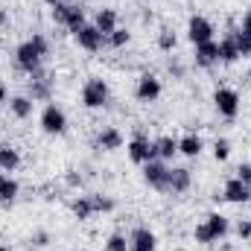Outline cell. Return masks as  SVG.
Instances as JSON below:
<instances>
[{
	"mask_svg": "<svg viewBox=\"0 0 251 251\" xmlns=\"http://www.w3.org/2000/svg\"><path fill=\"white\" fill-rule=\"evenodd\" d=\"M94 26L108 38V35L120 26V12H117L114 6H102V9H97V15H94Z\"/></svg>",
	"mask_w": 251,
	"mask_h": 251,
	"instance_id": "ac0fdd59",
	"label": "cell"
},
{
	"mask_svg": "<svg viewBox=\"0 0 251 251\" xmlns=\"http://www.w3.org/2000/svg\"><path fill=\"white\" fill-rule=\"evenodd\" d=\"M79 102L88 111L108 108V102H111V85L102 76H88L85 85H82V91H79Z\"/></svg>",
	"mask_w": 251,
	"mask_h": 251,
	"instance_id": "277c9868",
	"label": "cell"
},
{
	"mask_svg": "<svg viewBox=\"0 0 251 251\" xmlns=\"http://www.w3.org/2000/svg\"><path fill=\"white\" fill-rule=\"evenodd\" d=\"M187 41L193 47L216 41V26H213V21L207 15H190L187 18Z\"/></svg>",
	"mask_w": 251,
	"mask_h": 251,
	"instance_id": "30bf717a",
	"label": "cell"
},
{
	"mask_svg": "<svg viewBox=\"0 0 251 251\" xmlns=\"http://www.w3.org/2000/svg\"><path fill=\"white\" fill-rule=\"evenodd\" d=\"M105 44H108L111 50H123V47H128V44H131V32H128L126 26H117V29L105 38Z\"/></svg>",
	"mask_w": 251,
	"mask_h": 251,
	"instance_id": "f1b7e54d",
	"label": "cell"
},
{
	"mask_svg": "<svg viewBox=\"0 0 251 251\" xmlns=\"http://www.w3.org/2000/svg\"><path fill=\"white\" fill-rule=\"evenodd\" d=\"M228 234H231V216H225L219 210H210L193 228V243L196 246H216V243H225Z\"/></svg>",
	"mask_w": 251,
	"mask_h": 251,
	"instance_id": "7a4b0ae2",
	"label": "cell"
},
{
	"mask_svg": "<svg viewBox=\"0 0 251 251\" xmlns=\"http://www.w3.org/2000/svg\"><path fill=\"white\" fill-rule=\"evenodd\" d=\"M173 251H187V249H173Z\"/></svg>",
	"mask_w": 251,
	"mask_h": 251,
	"instance_id": "ee69618b",
	"label": "cell"
},
{
	"mask_svg": "<svg viewBox=\"0 0 251 251\" xmlns=\"http://www.w3.org/2000/svg\"><path fill=\"white\" fill-rule=\"evenodd\" d=\"M231 231L237 234V240H240V243H249V240H251V219L246 216V219L231 222Z\"/></svg>",
	"mask_w": 251,
	"mask_h": 251,
	"instance_id": "1f68e13d",
	"label": "cell"
},
{
	"mask_svg": "<svg viewBox=\"0 0 251 251\" xmlns=\"http://www.w3.org/2000/svg\"><path fill=\"white\" fill-rule=\"evenodd\" d=\"M152 143H155V158L158 161L170 164L178 155V137H173V134H158V137H152Z\"/></svg>",
	"mask_w": 251,
	"mask_h": 251,
	"instance_id": "44dd1931",
	"label": "cell"
},
{
	"mask_svg": "<svg viewBox=\"0 0 251 251\" xmlns=\"http://www.w3.org/2000/svg\"><path fill=\"white\" fill-rule=\"evenodd\" d=\"M64 184H67L70 190H79L82 184H85V176H82L79 170H67V173H64Z\"/></svg>",
	"mask_w": 251,
	"mask_h": 251,
	"instance_id": "e575fe53",
	"label": "cell"
},
{
	"mask_svg": "<svg viewBox=\"0 0 251 251\" xmlns=\"http://www.w3.org/2000/svg\"><path fill=\"white\" fill-rule=\"evenodd\" d=\"M240 62V50H237V41H234V26L219 38V64H234Z\"/></svg>",
	"mask_w": 251,
	"mask_h": 251,
	"instance_id": "cb8c5ba5",
	"label": "cell"
},
{
	"mask_svg": "<svg viewBox=\"0 0 251 251\" xmlns=\"http://www.w3.org/2000/svg\"><path fill=\"white\" fill-rule=\"evenodd\" d=\"M73 41H76V47L85 50V53H100L102 47H108V44H105V35H102L94 24L79 26V29L73 32Z\"/></svg>",
	"mask_w": 251,
	"mask_h": 251,
	"instance_id": "7c38bea8",
	"label": "cell"
},
{
	"mask_svg": "<svg viewBox=\"0 0 251 251\" xmlns=\"http://www.w3.org/2000/svg\"><path fill=\"white\" fill-rule=\"evenodd\" d=\"M210 102H213V108H216V114H219L222 120H237V114H240V108H243L240 91L231 88V85H219V88L213 91Z\"/></svg>",
	"mask_w": 251,
	"mask_h": 251,
	"instance_id": "5b68a950",
	"label": "cell"
},
{
	"mask_svg": "<svg viewBox=\"0 0 251 251\" xmlns=\"http://www.w3.org/2000/svg\"><path fill=\"white\" fill-rule=\"evenodd\" d=\"M152 18H155L152 12H143V15H140V21H143V24H152Z\"/></svg>",
	"mask_w": 251,
	"mask_h": 251,
	"instance_id": "ab89813d",
	"label": "cell"
},
{
	"mask_svg": "<svg viewBox=\"0 0 251 251\" xmlns=\"http://www.w3.org/2000/svg\"><path fill=\"white\" fill-rule=\"evenodd\" d=\"M38 126H41L44 134L62 137L64 131H67V114H64V108L56 105V102H47V105L41 108V114H38Z\"/></svg>",
	"mask_w": 251,
	"mask_h": 251,
	"instance_id": "52a82bcc",
	"label": "cell"
},
{
	"mask_svg": "<svg viewBox=\"0 0 251 251\" xmlns=\"http://www.w3.org/2000/svg\"><path fill=\"white\" fill-rule=\"evenodd\" d=\"M44 3H47V6L53 9V6H56V3H62V0H44Z\"/></svg>",
	"mask_w": 251,
	"mask_h": 251,
	"instance_id": "60d3db41",
	"label": "cell"
},
{
	"mask_svg": "<svg viewBox=\"0 0 251 251\" xmlns=\"http://www.w3.org/2000/svg\"><path fill=\"white\" fill-rule=\"evenodd\" d=\"M21 196V181L12 176V173H0V204L3 207H12Z\"/></svg>",
	"mask_w": 251,
	"mask_h": 251,
	"instance_id": "ffe728a7",
	"label": "cell"
},
{
	"mask_svg": "<svg viewBox=\"0 0 251 251\" xmlns=\"http://www.w3.org/2000/svg\"><path fill=\"white\" fill-rule=\"evenodd\" d=\"M234 41H237V50H240V59H251V38L246 32H240L234 26Z\"/></svg>",
	"mask_w": 251,
	"mask_h": 251,
	"instance_id": "d6a6232c",
	"label": "cell"
},
{
	"mask_svg": "<svg viewBox=\"0 0 251 251\" xmlns=\"http://www.w3.org/2000/svg\"><path fill=\"white\" fill-rule=\"evenodd\" d=\"M155 47H158L161 53H176V47H178V32H176L173 26H161V29H158V38H155Z\"/></svg>",
	"mask_w": 251,
	"mask_h": 251,
	"instance_id": "484cf974",
	"label": "cell"
},
{
	"mask_svg": "<svg viewBox=\"0 0 251 251\" xmlns=\"http://www.w3.org/2000/svg\"><path fill=\"white\" fill-rule=\"evenodd\" d=\"M91 204H94V213H114L117 210V199L108 193H91Z\"/></svg>",
	"mask_w": 251,
	"mask_h": 251,
	"instance_id": "4316f807",
	"label": "cell"
},
{
	"mask_svg": "<svg viewBox=\"0 0 251 251\" xmlns=\"http://www.w3.org/2000/svg\"><path fill=\"white\" fill-rule=\"evenodd\" d=\"M222 201H228V204H251V184L246 181H240L237 176H231L225 184H222Z\"/></svg>",
	"mask_w": 251,
	"mask_h": 251,
	"instance_id": "5bb4252c",
	"label": "cell"
},
{
	"mask_svg": "<svg viewBox=\"0 0 251 251\" xmlns=\"http://www.w3.org/2000/svg\"><path fill=\"white\" fill-rule=\"evenodd\" d=\"M204 152V137L199 134V131H184L181 137H178V155H184V158H199Z\"/></svg>",
	"mask_w": 251,
	"mask_h": 251,
	"instance_id": "d6986e66",
	"label": "cell"
},
{
	"mask_svg": "<svg viewBox=\"0 0 251 251\" xmlns=\"http://www.w3.org/2000/svg\"><path fill=\"white\" fill-rule=\"evenodd\" d=\"M210 152H213V161H216V164H225V161L231 158L234 146H231V140H228V137H216V140H213V146H210Z\"/></svg>",
	"mask_w": 251,
	"mask_h": 251,
	"instance_id": "83f0119b",
	"label": "cell"
},
{
	"mask_svg": "<svg viewBox=\"0 0 251 251\" xmlns=\"http://www.w3.org/2000/svg\"><path fill=\"white\" fill-rule=\"evenodd\" d=\"M0 251H12V246H6V243H0Z\"/></svg>",
	"mask_w": 251,
	"mask_h": 251,
	"instance_id": "b9f144b4",
	"label": "cell"
},
{
	"mask_svg": "<svg viewBox=\"0 0 251 251\" xmlns=\"http://www.w3.org/2000/svg\"><path fill=\"white\" fill-rule=\"evenodd\" d=\"M128 251H158V234L149 225H134L128 234Z\"/></svg>",
	"mask_w": 251,
	"mask_h": 251,
	"instance_id": "9a60e30c",
	"label": "cell"
},
{
	"mask_svg": "<svg viewBox=\"0 0 251 251\" xmlns=\"http://www.w3.org/2000/svg\"><path fill=\"white\" fill-rule=\"evenodd\" d=\"M53 94H56V79L53 73L47 70H38L26 79V97L32 102H53Z\"/></svg>",
	"mask_w": 251,
	"mask_h": 251,
	"instance_id": "8992f818",
	"label": "cell"
},
{
	"mask_svg": "<svg viewBox=\"0 0 251 251\" xmlns=\"http://www.w3.org/2000/svg\"><path fill=\"white\" fill-rule=\"evenodd\" d=\"M161 94H164V82H161V76H155V73H140V76H137V82H134V100H137L140 105H152V102H158Z\"/></svg>",
	"mask_w": 251,
	"mask_h": 251,
	"instance_id": "ba28073f",
	"label": "cell"
},
{
	"mask_svg": "<svg viewBox=\"0 0 251 251\" xmlns=\"http://www.w3.org/2000/svg\"><path fill=\"white\" fill-rule=\"evenodd\" d=\"M126 143V134L117 128V126H102L97 134H94V149L97 152H117V149H123Z\"/></svg>",
	"mask_w": 251,
	"mask_h": 251,
	"instance_id": "4fadbf2b",
	"label": "cell"
},
{
	"mask_svg": "<svg viewBox=\"0 0 251 251\" xmlns=\"http://www.w3.org/2000/svg\"><path fill=\"white\" fill-rule=\"evenodd\" d=\"M246 79H249V82H251V67H249V73H246Z\"/></svg>",
	"mask_w": 251,
	"mask_h": 251,
	"instance_id": "7bdbcfd3",
	"label": "cell"
},
{
	"mask_svg": "<svg viewBox=\"0 0 251 251\" xmlns=\"http://www.w3.org/2000/svg\"><path fill=\"white\" fill-rule=\"evenodd\" d=\"M9 114L15 120H29L35 114V102L26 94H15V97H9Z\"/></svg>",
	"mask_w": 251,
	"mask_h": 251,
	"instance_id": "603a6c76",
	"label": "cell"
},
{
	"mask_svg": "<svg viewBox=\"0 0 251 251\" xmlns=\"http://www.w3.org/2000/svg\"><path fill=\"white\" fill-rule=\"evenodd\" d=\"M21 164H24V158H21V149H18L15 143L3 140V143H0V173H15Z\"/></svg>",
	"mask_w": 251,
	"mask_h": 251,
	"instance_id": "7402d4cb",
	"label": "cell"
},
{
	"mask_svg": "<svg viewBox=\"0 0 251 251\" xmlns=\"http://www.w3.org/2000/svg\"><path fill=\"white\" fill-rule=\"evenodd\" d=\"M9 24H12V18H9V9H3V6H0V29H6Z\"/></svg>",
	"mask_w": 251,
	"mask_h": 251,
	"instance_id": "74e56055",
	"label": "cell"
},
{
	"mask_svg": "<svg viewBox=\"0 0 251 251\" xmlns=\"http://www.w3.org/2000/svg\"><path fill=\"white\" fill-rule=\"evenodd\" d=\"M126 155H128V161H131V164L143 167L146 161H152V158H155V143H152V137H149V134H143V131H134V134L128 137V143H126Z\"/></svg>",
	"mask_w": 251,
	"mask_h": 251,
	"instance_id": "9c48e42d",
	"label": "cell"
},
{
	"mask_svg": "<svg viewBox=\"0 0 251 251\" xmlns=\"http://www.w3.org/2000/svg\"><path fill=\"white\" fill-rule=\"evenodd\" d=\"M167 73H170V76H173L176 82H181V79L187 76V64L181 62V59H176V56H173V59L167 62Z\"/></svg>",
	"mask_w": 251,
	"mask_h": 251,
	"instance_id": "836d02e7",
	"label": "cell"
},
{
	"mask_svg": "<svg viewBox=\"0 0 251 251\" xmlns=\"http://www.w3.org/2000/svg\"><path fill=\"white\" fill-rule=\"evenodd\" d=\"M237 29H240V32H246V35L251 38V9L240 15V24H237Z\"/></svg>",
	"mask_w": 251,
	"mask_h": 251,
	"instance_id": "8d00e7d4",
	"label": "cell"
},
{
	"mask_svg": "<svg viewBox=\"0 0 251 251\" xmlns=\"http://www.w3.org/2000/svg\"><path fill=\"white\" fill-rule=\"evenodd\" d=\"M140 173H143V184L146 187L158 190V193H167V178H170V164L167 161L152 158V161H146L140 167Z\"/></svg>",
	"mask_w": 251,
	"mask_h": 251,
	"instance_id": "8fae6325",
	"label": "cell"
},
{
	"mask_svg": "<svg viewBox=\"0 0 251 251\" xmlns=\"http://www.w3.org/2000/svg\"><path fill=\"white\" fill-rule=\"evenodd\" d=\"M47 56H50V38L44 32H32L29 38H24L15 47V70L32 76V73L44 70V59Z\"/></svg>",
	"mask_w": 251,
	"mask_h": 251,
	"instance_id": "6da1fadb",
	"label": "cell"
},
{
	"mask_svg": "<svg viewBox=\"0 0 251 251\" xmlns=\"http://www.w3.org/2000/svg\"><path fill=\"white\" fill-rule=\"evenodd\" d=\"M193 187V173L187 167H170V178H167V193L170 196H184Z\"/></svg>",
	"mask_w": 251,
	"mask_h": 251,
	"instance_id": "e0dca14e",
	"label": "cell"
},
{
	"mask_svg": "<svg viewBox=\"0 0 251 251\" xmlns=\"http://www.w3.org/2000/svg\"><path fill=\"white\" fill-rule=\"evenodd\" d=\"M6 100H9V88H6V82L0 79V105H6Z\"/></svg>",
	"mask_w": 251,
	"mask_h": 251,
	"instance_id": "f35d334b",
	"label": "cell"
},
{
	"mask_svg": "<svg viewBox=\"0 0 251 251\" xmlns=\"http://www.w3.org/2000/svg\"><path fill=\"white\" fill-rule=\"evenodd\" d=\"M193 64L199 70H210L219 64V41H207V44H199L193 47Z\"/></svg>",
	"mask_w": 251,
	"mask_h": 251,
	"instance_id": "2e32d148",
	"label": "cell"
},
{
	"mask_svg": "<svg viewBox=\"0 0 251 251\" xmlns=\"http://www.w3.org/2000/svg\"><path fill=\"white\" fill-rule=\"evenodd\" d=\"M70 213H73V219H79V222H88L91 216H97V213H94V204H91V193L76 196V199L70 201Z\"/></svg>",
	"mask_w": 251,
	"mask_h": 251,
	"instance_id": "d4e9b609",
	"label": "cell"
},
{
	"mask_svg": "<svg viewBox=\"0 0 251 251\" xmlns=\"http://www.w3.org/2000/svg\"><path fill=\"white\" fill-rule=\"evenodd\" d=\"M50 243H53L50 231H32V234L26 237V249L29 251H41V249H47Z\"/></svg>",
	"mask_w": 251,
	"mask_h": 251,
	"instance_id": "f546056e",
	"label": "cell"
},
{
	"mask_svg": "<svg viewBox=\"0 0 251 251\" xmlns=\"http://www.w3.org/2000/svg\"><path fill=\"white\" fill-rule=\"evenodd\" d=\"M50 21H53L56 26H64V29L73 35L79 26L88 24V9H85L79 0H62V3H56V6L50 9Z\"/></svg>",
	"mask_w": 251,
	"mask_h": 251,
	"instance_id": "3957f363",
	"label": "cell"
},
{
	"mask_svg": "<svg viewBox=\"0 0 251 251\" xmlns=\"http://www.w3.org/2000/svg\"><path fill=\"white\" fill-rule=\"evenodd\" d=\"M105 251H128V237L120 234V231L108 234V237H105Z\"/></svg>",
	"mask_w": 251,
	"mask_h": 251,
	"instance_id": "4dcf8cb0",
	"label": "cell"
},
{
	"mask_svg": "<svg viewBox=\"0 0 251 251\" xmlns=\"http://www.w3.org/2000/svg\"><path fill=\"white\" fill-rule=\"evenodd\" d=\"M237 178L240 181H246V184H251V161H243V164H237Z\"/></svg>",
	"mask_w": 251,
	"mask_h": 251,
	"instance_id": "d590c367",
	"label": "cell"
}]
</instances>
